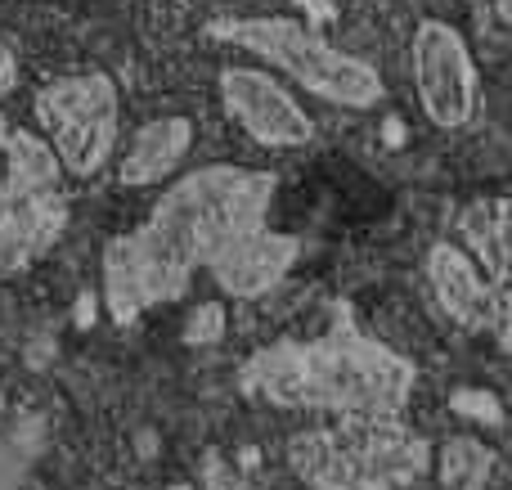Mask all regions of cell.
<instances>
[{"label":"cell","mask_w":512,"mask_h":490,"mask_svg":"<svg viewBox=\"0 0 512 490\" xmlns=\"http://www.w3.org/2000/svg\"><path fill=\"white\" fill-rule=\"evenodd\" d=\"M274 171L207 162L185 171L153 203L149 221L104 248V306L117 324L140 320L149 306L176 302L198 266L221 243L265 221L274 203Z\"/></svg>","instance_id":"6da1fadb"},{"label":"cell","mask_w":512,"mask_h":490,"mask_svg":"<svg viewBox=\"0 0 512 490\" xmlns=\"http://www.w3.org/2000/svg\"><path fill=\"white\" fill-rule=\"evenodd\" d=\"M414 365L355 329L315 342H279L243 365V387L279 410L328 414H405Z\"/></svg>","instance_id":"7a4b0ae2"},{"label":"cell","mask_w":512,"mask_h":490,"mask_svg":"<svg viewBox=\"0 0 512 490\" xmlns=\"http://www.w3.org/2000/svg\"><path fill=\"white\" fill-rule=\"evenodd\" d=\"M221 41H234L239 50L265 59L279 68L292 86L310 90V95L328 99L337 108H378L387 86H382L378 68L355 54L337 50L319 36L315 23L292 14H256V18H221L212 27Z\"/></svg>","instance_id":"3957f363"},{"label":"cell","mask_w":512,"mask_h":490,"mask_svg":"<svg viewBox=\"0 0 512 490\" xmlns=\"http://www.w3.org/2000/svg\"><path fill=\"white\" fill-rule=\"evenodd\" d=\"M32 113L68 176L86 180L104 171L122 135V95L108 72H72L36 90Z\"/></svg>","instance_id":"277c9868"},{"label":"cell","mask_w":512,"mask_h":490,"mask_svg":"<svg viewBox=\"0 0 512 490\" xmlns=\"http://www.w3.org/2000/svg\"><path fill=\"white\" fill-rule=\"evenodd\" d=\"M409 77L423 117L436 131H463L481 108V72L468 41L445 18H423L409 45Z\"/></svg>","instance_id":"5b68a950"},{"label":"cell","mask_w":512,"mask_h":490,"mask_svg":"<svg viewBox=\"0 0 512 490\" xmlns=\"http://www.w3.org/2000/svg\"><path fill=\"white\" fill-rule=\"evenodd\" d=\"M337 437L351 459L355 490H400L432 468V446L400 414H337Z\"/></svg>","instance_id":"8992f818"},{"label":"cell","mask_w":512,"mask_h":490,"mask_svg":"<svg viewBox=\"0 0 512 490\" xmlns=\"http://www.w3.org/2000/svg\"><path fill=\"white\" fill-rule=\"evenodd\" d=\"M221 108L261 149H301L315 140V122L301 99L265 68H221Z\"/></svg>","instance_id":"52a82bcc"},{"label":"cell","mask_w":512,"mask_h":490,"mask_svg":"<svg viewBox=\"0 0 512 490\" xmlns=\"http://www.w3.org/2000/svg\"><path fill=\"white\" fill-rule=\"evenodd\" d=\"M301 257V239L283 230H270V225H252V230L234 234L230 243L207 257V270H212L216 288L225 297H239V302H252V297H265L292 275Z\"/></svg>","instance_id":"ba28073f"},{"label":"cell","mask_w":512,"mask_h":490,"mask_svg":"<svg viewBox=\"0 0 512 490\" xmlns=\"http://www.w3.org/2000/svg\"><path fill=\"white\" fill-rule=\"evenodd\" d=\"M68 221L59 189H32L0 180V275H23L54 248Z\"/></svg>","instance_id":"9c48e42d"},{"label":"cell","mask_w":512,"mask_h":490,"mask_svg":"<svg viewBox=\"0 0 512 490\" xmlns=\"http://www.w3.org/2000/svg\"><path fill=\"white\" fill-rule=\"evenodd\" d=\"M427 288H432L436 306L450 324L468 333H486L495 324V293H490L486 270L472 261L463 243H432L427 252Z\"/></svg>","instance_id":"30bf717a"},{"label":"cell","mask_w":512,"mask_h":490,"mask_svg":"<svg viewBox=\"0 0 512 490\" xmlns=\"http://www.w3.org/2000/svg\"><path fill=\"white\" fill-rule=\"evenodd\" d=\"M194 149V122L189 117H153L144 122L140 131L131 135L126 144L122 162H117V180L126 189H149V185H162L180 171V162L189 158Z\"/></svg>","instance_id":"8fae6325"},{"label":"cell","mask_w":512,"mask_h":490,"mask_svg":"<svg viewBox=\"0 0 512 490\" xmlns=\"http://www.w3.org/2000/svg\"><path fill=\"white\" fill-rule=\"evenodd\" d=\"M288 464L310 490H355L351 459L337 428H310L288 441Z\"/></svg>","instance_id":"7c38bea8"},{"label":"cell","mask_w":512,"mask_h":490,"mask_svg":"<svg viewBox=\"0 0 512 490\" xmlns=\"http://www.w3.org/2000/svg\"><path fill=\"white\" fill-rule=\"evenodd\" d=\"M432 468L441 490H486L490 473H495V455L477 437H450L432 455Z\"/></svg>","instance_id":"4fadbf2b"},{"label":"cell","mask_w":512,"mask_h":490,"mask_svg":"<svg viewBox=\"0 0 512 490\" xmlns=\"http://www.w3.org/2000/svg\"><path fill=\"white\" fill-rule=\"evenodd\" d=\"M5 180H14V185H32V189H59L63 180V167L59 158H54L50 140L36 131H14L9 126V140H5Z\"/></svg>","instance_id":"5bb4252c"},{"label":"cell","mask_w":512,"mask_h":490,"mask_svg":"<svg viewBox=\"0 0 512 490\" xmlns=\"http://www.w3.org/2000/svg\"><path fill=\"white\" fill-rule=\"evenodd\" d=\"M225 333V311L216 302H203L198 311H189V320H185V342H216Z\"/></svg>","instance_id":"9a60e30c"},{"label":"cell","mask_w":512,"mask_h":490,"mask_svg":"<svg viewBox=\"0 0 512 490\" xmlns=\"http://www.w3.org/2000/svg\"><path fill=\"white\" fill-rule=\"evenodd\" d=\"M490 293H495V324H490V329L499 333L504 351L512 356V275H504L499 284H490Z\"/></svg>","instance_id":"2e32d148"},{"label":"cell","mask_w":512,"mask_h":490,"mask_svg":"<svg viewBox=\"0 0 512 490\" xmlns=\"http://www.w3.org/2000/svg\"><path fill=\"white\" fill-rule=\"evenodd\" d=\"M454 410L468 414V419H481V423H499V401L490 392H454Z\"/></svg>","instance_id":"e0dca14e"},{"label":"cell","mask_w":512,"mask_h":490,"mask_svg":"<svg viewBox=\"0 0 512 490\" xmlns=\"http://www.w3.org/2000/svg\"><path fill=\"white\" fill-rule=\"evenodd\" d=\"M14 86H18V59H14V50L0 41V99L14 95Z\"/></svg>","instance_id":"ac0fdd59"},{"label":"cell","mask_w":512,"mask_h":490,"mask_svg":"<svg viewBox=\"0 0 512 490\" xmlns=\"http://www.w3.org/2000/svg\"><path fill=\"white\" fill-rule=\"evenodd\" d=\"M297 5L310 14L306 23H315V27H319V23H333V5H328V0H297Z\"/></svg>","instance_id":"d6986e66"},{"label":"cell","mask_w":512,"mask_h":490,"mask_svg":"<svg viewBox=\"0 0 512 490\" xmlns=\"http://www.w3.org/2000/svg\"><path fill=\"white\" fill-rule=\"evenodd\" d=\"M14 482H18V459L9 455L5 446H0V490H9Z\"/></svg>","instance_id":"ffe728a7"},{"label":"cell","mask_w":512,"mask_h":490,"mask_svg":"<svg viewBox=\"0 0 512 490\" xmlns=\"http://www.w3.org/2000/svg\"><path fill=\"white\" fill-rule=\"evenodd\" d=\"M5 140H9V117L0 113V153H5Z\"/></svg>","instance_id":"44dd1931"},{"label":"cell","mask_w":512,"mask_h":490,"mask_svg":"<svg viewBox=\"0 0 512 490\" xmlns=\"http://www.w3.org/2000/svg\"><path fill=\"white\" fill-rule=\"evenodd\" d=\"M499 14H504V23H512V0H499Z\"/></svg>","instance_id":"7402d4cb"},{"label":"cell","mask_w":512,"mask_h":490,"mask_svg":"<svg viewBox=\"0 0 512 490\" xmlns=\"http://www.w3.org/2000/svg\"><path fill=\"white\" fill-rule=\"evenodd\" d=\"M162 490H198V486H189V482H171V486H162Z\"/></svg>","instance_id":"603a6c76"},{"label":"cell","mask_w":512,"mask_h":490,"mask_svg":"<svg viewBox=\"0 0 512 490\" xmlns=\"http://www.w3.org/2000/svg\"><path fill=\"white\" fill-rule=\"evenodd\" d=\"M468 5H481V0H468Z\"/></svg>","instance_id":"cb8c5ba5"}]
</instances>
